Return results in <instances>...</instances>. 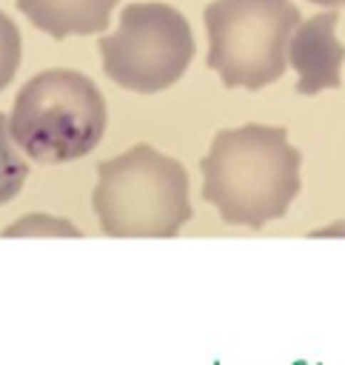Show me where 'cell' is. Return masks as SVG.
Returning <instances> with one entry per match:
<instances>
[{
  "instance_id": "6",
  "label": "cell",
  "mask_w": 345,
  "mask_h": 365,
  "mask_svg": "<svg viewBox=\"0 0 345 365\" xmlns=\"http://www.w3.org/2000/svg\"><path fill=\"white\" fill-rule=\"evenodd\" d=\"M336 11L314 14L299 23L288 43V63L297 71L299 94H319L325 88H339L345 46L336 40Z\"/></svg>"
},
{
  "instance_id": "8",
  "label": "cell",
  "mask_w": 345,
  "mask_h": 365,
  "mask_svg": "<svg viewBox=\"0 0 345 365\" xmlns=\"http://www.w3.org/2000/svg\"><path fill=\"white\" fill-rule=\"evenodd\" d=\"M11 134H9V120L0 114V205L9 202L11 197H17V191L26 182L29 165L26 160H20V154L11 145Z\"/></svg>"
},
{
  "instance_id": "12",
  "label": "cell",
  "mask_w": 345,
  "mask_h": 365,
  "mask_svg": "<svg viewBox=\"0 0 345 365\" xmlns=\"http://www.w3.org/2000/svg\"><path fill=\"white\" fill-rule=\"evenodd\" d=\"M311 3H316V6H328V9H339V6H345V0H311Z\"/></svg>"
},
{
  "instance_id": "10",
  "label": "cell",
  "mask_w": 345,
  "mask_h": 365,
  "mask_svg": "<svg viewBox=\"0 0 345 365\" xmlns=\"http://www.w3.org/2000/svg\"><path fill=\"white\" fill-rule=\"evenodd\" d=\"M20 31L9 14L0 11V91L11 83L17 66H20Z\"/></svg>"
},
{
  "instance_id": "1",
  "label": "cell",
  "mask_w": 345,
  "mask_h": 365,
  "mask_svg": "<svg viewBox=\"0 0 345 365\" xmlns=\"http://www.w3.org/2000/svg\"><path fill=\"white\" fill-rule=\"evenodd\" d=\"M299 163L302 154L282 125L222 128L200 163L202 197L225 222L262 228L279 220L299 194Z\"/></svg>"
},
{
  "instance_id": "3",
  "label": "cell",
  "mask_w": 345,
  "mask_h": 365,
  "mask_svg": "<svg viewBox=\"0 0 345 365\" xmlns=\"http://www.w3.org/2000/svg\"><path fill=\"white\" fill-rule=\"evenodd\" d=\"M103 131L105 100L80 71H40L14 97L9 134L43 165L86 157L100 143Z\"/></svg>"
},
{
  "instance_id": "5",
  "label": "cell",
  "mask_w": 345,
  "mask_h": 365,
  "mask_svg": "<svg viewBox=\"0 0 345 365\" xmlns=\"http://www.w3.org/2000/svg\"><path fill=\"white\" fill-rule=\"evenodd\" d=\"M97 46L108 80L140 94L174 86L194 57L191 26L168 3H128L117 31Z\"/></svg>"
},
{
  "instance_id": "7",
  "label": "cell",
  "mask_w": 345,
  "mask_h": 365,
  "mask_svg": "<svg viewBox=\"0 0 345 365\" xmlns=\"http://www.w3.org/2000/svg\"><path fill=\"white\" fill-rule=\"evenodd\" d=\"M117 0H17V9L46 34H97L108 26Z\"/></svg>"
},
{
  "instance_id": "4",
  "label": "cell",
  "mask_w": 345,
  "mask_h": 365,
  "mask_svg": "<svg viewBox=\"0 0 345 365\" xmlns=\"http://www.w3.org/2000/svg\"><path fill=\"white\" fill-rule=\"evenodd\" d=\"M208 68L228 88L257 91L285 74L288 43L302 23L291 0H214L202 11Z\"/></svg>"
},
{
  "instance_id": "9",
  "label": "cell",
  "mask_w": 345,
  "mask_h": 365,
  "mask_svg": "<svg viewBox=\"0 0 345 365\" xmlns=\"http://www.w3.org/2000/svg\"><path fill=\"white\" fill-rule=\"evenodd\" d=\"M40 234H51V237H80V231L68 222V220H60V217H51V214H29L17 222H11L3 237H40Z\"/></svg>"
},
{
  "instance_id": "11",
  "label": "cell",
  "mask_w": 345,
  "mask_h": 365,
  "mask_svg": "<svg viewBox=\"0 0 345 365\" xmlns=\"http://www.w3.org/2000/svg\"><path fill=\"white\" fill-rule=\"evenodd\" d=\"M336 234H345V222H334V225H325V228L314 231L311 237H336Z\"/></svg>"
},
{
  "instance_id": "2",
  "label": "cell",
  "mask_w": 345,
  "mask_h": 365,
  "mask_svg": "<svg viewBox=\"0 0 345 365\" xmlns=\"http://www.w3.org/2000/svg\"><path fill=\"white\" fill-rule=\"evenodd\" d=\"M94 211L108 237H177L191 217L185 168L140 143L100 163Z\"/></svg>"
}]
</instances>
